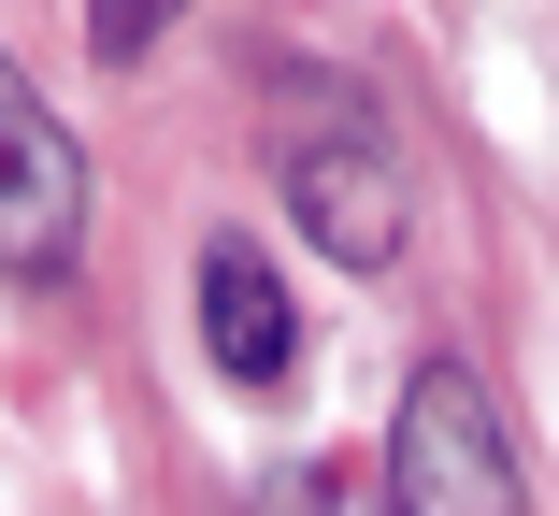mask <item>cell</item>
<instances>
[{
    "label": "cell",
    "instance_id": "cell-2",
    "mask_svg": "<svg viewBox=\"0 0 559 516\" xmlns=\"http://www.w3.org/2000/svg\"><path fill=\"white\" fill-rule=\"evenodd\" d=\"M388 502L402 516H516L531 473H516V431L474 359H430L402 387V431H388Z\"/></svg>",
    "mask_w": 559,
    "mask_h": 516
},
{
    "label": "cell",
    "instance_id": "cell-5",
    "mask_svg": "<svg viewBox=\"0 0 559 516\" xmlns=\"http://www.w3.org/2000/svg\"><path fill=\"white\" fill-rule=\"evenodd\" d=\"M173 15H187V0H86V44L130 72V58H158V44H173Z\"/></svg>",
    "mask_w": 559,
    "mask_h": 516
},
{
    "label": "cell",
    "instance_id": "cell-4",
    "mask_svg": "<svg viewBox=\"0 0 559 516\" xmlns=\"http://www.w3.org/2000/svg\"><path fill=\"white\" fill-rule=\"evenodd\" d=\"M201 345H215V373H230V387H273V373L301 359L287 273H273L245 230H215V244H201Z\"/></svg>",
    "mask_w": 559,
    "mask_h": 516
},
{
    "label": "cell",
    "instance_id": "cell-3",
    "mask_svg": "<svg viewBox=\"0 0 559 516\" xmlns=\"http://www.w3.org/2000/svg\"><path fill=\"white\" fill-rule=\"evenodd\" d=\"M72 244H86V144L0 58V273H72Z\"/></svg>",
    "mask_w": 559,
    "mask_h": 516
},
{
    "label": "cell",
    "instance_id": "cell-1",
    "mask_svg": "<svg viewBox=\"0 0 559 516\" xmlns=\"http://www.w3.org/2000/svg\"><path fill=\"white\" fill-rule=\"evenodd\" d=\"M273 172H287V216L316 230V259H345V273H388L402 259L416 187L388 158V116L345 72H273Z\"/></svg>",
    "mask_w": 559,
    "mask_h": 516
}]
</instances>
